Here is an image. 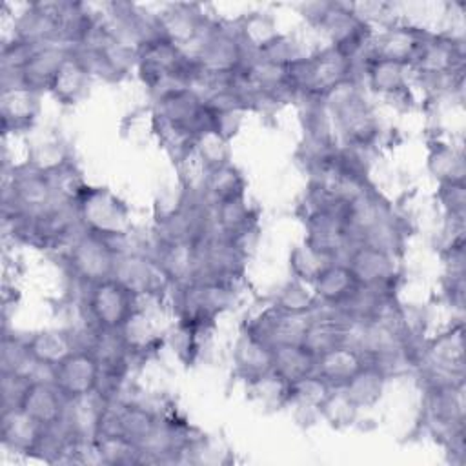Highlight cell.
I'll list each match as a JSON object with an SVG mask.
<instances>
[{
	"instance_id": "10",
	"label": "cell",
	"mask_w": 466,
	"mask_h": 466,
	"mask_svg": "<svg viewBox=\"0 0 466 466\" xmlns=\"http://www.w3.org/2000/svg\"><path fill=\"white\" fill-rule=\"evenodd\" d=\"M362 288L395 293L400 279L399 255L373 244H353L342 257Z\"/></svg>"
},
{
	"instance_id": "13",
	"label": "cell",
	"mask_w": 466,
	"mask_h": 466,
	"mask_svg": "<svg viewBox=\"0 0 466 466\" xmlns=\"http://www.w3.org/2000/svg\"><path fill=\"white\" fill-rule=\"evenodd\" d=\"M430 33L426 27L406 22L386 24L382 29H375L366 55L411 67Z\"/></svg>"
},
{
	"instance_id": "36",
	"label": "cell",
	"mask_w": 466,
	"mask_h": 466,
	"mask_svg": "<svg viewBox=\"0 0 466 466\" xmlns=\"http://www.w3.org/2000/svg\"><path fill=\"white\" fill-rule=\"evenodd\" d=\"M437 198L451 228H464V209H466V189L464 182H446L439 184Z\"/></svg>"
},
{
	"instance_id": "2",
	"label": "cell",
	"mask_w": 466,
	"mask_h": 466,
	"mask_svg": "<svg viewBox=\"0 0 466 466\" xmlns=\"http://www.w3.org/2000/svg\"><path fill=\"white\" fill-rule=\"evenodd\" d=\"M324 106L331 116L340 146L359 151L370 149L380 135V122L371 104L362 95L357 78L333 91Z\"/></svg>"
},
{
	"instance_id": "35",
	"label": "cell",
	"mask_w": 466,
	"mask_h": 466,
	"mask_svg": "<svg viewBox=\"0 0 466 466\" xmlns=\"http://www.w3.org/2000/svg\"><path fill=\"white\" fill-rule=\"evenodd\" d=\"M317 411L328 424H331L335 428L353 424V420L357 419V413H359V410L353 406V402L346 397V393L340 388H333L328 393V397L322 400V404L319 406Z\"/></svg>"
},
{
	"instance_id": "18",
	"label": "cell",
	"mask_w": 466,
	"mask_h": 466,
	"mask_svg": "<svg viewBox=\"0 0 466 466\" xmlns=\"http://www.w3.org/2000/svg\"><path fill=\"white\" fill-rule=\"evenodd\" d=\"M18 408L42 426L56 428L64 420L67 399L55 386L51 377H36L27 382Z\"/></svg>"
},
{
	"instance_id": "6",
	"label": "cell",
	"mask_w": 466,
	"mask_h": 466,
	"mask_svg": "<svg viewBox=\"0 0 466 466\" xmlns=\"http://www.w3.org/2000/svg\"><path fill=\"white\" fill-rule=\"evenodd\" d=\"M462 322L442 329L417 350L415 368L424 390L442 384L464 382V335Z\"/></svg>"
},
{
	"instance_id": "22",
	"label": "cell",
	"mask_w": 466,
	"mask_h": 466,
	"mask_svg": "<svg viewBox=\"0 0 466 466\" xmlns=\"http://www.w3.org/2000/svg\"><path fill=\"white\" fill-rule=\"evenodd\" d=\"M40 96L25 87H2L0 115L5 135L24 133L35 126L40 113Z\"/></svg>"
},
{
	"instance_id": "26",
	"label": "cell",
	"mask_w": 466,
	"mask_h": 466,
	"mask_svg": "<svg viewBox=\"0 0 466 466\" xmlns=\"http://www.w3.org/2000/svg\"><path fill=\"white\" fill-rule=\"evenodd\" d=\"M364 353L353 346L344 344L315 357V375L329 388H342L364 364Z\"/></svg>"
},
{
	"instance_id": "11",
	"label": "cell",
	"mask_w": 466,
	"mask_h": 466,
	"mask_svg": "<svg viewBox=\"0 0 466 466\" xmlns=\"http://www.w3.org/2000/svg\"><path fill=\"white\" fill-rule=\"evenodd\" d=\"M315 313H289L271 302L244 322V329L266 342L269 348L302 344L304 333Z\"/></svg>"
},
{
	"instance_id": "4",
	"label": "cell",
	"mask_w": 466,
	"mask_h": 466,
	"mask_svg": "<svg viewBox=\"0 0 466 466\" xmlns=\"http://www.w3.org/2000/svg\"><path fill=\"white\" fill-rule=\"evenodd\" d=\"M235 302V284L198 279L171 288V304L177 322L206 331Z\"/></svg>"
},
{
	"instance_id": "21",
	"label": "cell",
	"mask_w": 466,
	"mask_h": 466,
	"mask_svg": "<svg viewBox=\"0 0 466 466\" xmlns=\"http://www.w3.org/2000/svg\"><path fill=\"white\" fill-rule=\"evenodd\" d=\"M351 333L353 326L348 320L329 309L320 308L304 333L302 346L313 357H319L333 348L351 344Z\"/></svg>"
},
{
	"instance_id": "14",
	"label": "cell",
	"mask_w": 466,
	"mask_h": 466,
	"mask_svg": "<svg viewBox=\"0 0 466 466\" xmlns=\"http://www.w3.org/2000/svg\"><path fill=\"white\" fill-rule=\"evenodd\" d=\"M51 380L67 400L82 399L98 390L100 366L86 346H78L67 359L51 370Z\"/></svg>"
},
{
	"instance_id": "28",
	"label": "cell",
	"mask_w": 466,
	"mask_h": 466,
	"mask_svg": "<svg viewBox=\"0 0 466 466\" xmlns=\"http://www.w3.org/2000/svg\"><path fill=\"white\" fill-rule=\"evenodd\" d=\"M246 187H248V182L242 171L231 162H226L204 171L200 178V186L197 189L200 191V195L208 204L215 206L231 198L246 197Z\"/></svg>"
},
{
	"instance_id": "19",
	"label": "cell",
	"mask_w": 466,
	"mask_h": 466,
	"mask_svg": "<svg viewBox=\"0 0 466 466\" xmlns=\"http://www.w3.org/2000/svg\"><path fill=\"white\" fill-rule=\"evenodd\" d=\"M49 428L36 422L18 406L2 408V444L16 453L40 455Z\"/></svg>"
},
{
	"instance_id": "23",
	"label": "cell",
	"mask_w": 466,
	"mask_h": 466,
	"mask_svg": "<svg viewBox=\"0 0 466 466\" xmlns=\"http://www.w3.org/2000/svg\"><path fill=\"white\" fill-rule=\"evenodd\" d=\"M211 213L215 231L235 242H240L242 246H246L248 237L257 229L258 215L246 197L215 204Z\"/></svg>"
},
{
	"instance_id": "32",
	"label": "cell",
	"mask_w": 466,
	"mask_h": 466,
	"mask_svg": "<svg viewBox=\"0 0 466 466\" xmlns=\"http://www.w3.org/2000/svg\"><path fill=\"white\" fill-rule=\"evenodd\" d=\"M428 169L437 178L439 184L446 182H464L466 167H464V155L461 149L437 142L430 147L428 153Z\"/></svg>"
},
{
	"instance_id": "20",
	"label": "cell",
	"mask_w": 466,
	"mask_h": 466,
	"mask_svg": "<svg viewBox=\"0 0 466 466\" xmlns=\"http://www.w3.org/2000/svg\"><path fill=\"white\" fill-rule=\"evenodd\" d=\"M24 342L31 359L49 375L55 366H58L78 346H82L78 335L62 328H47L35 331L29 337H25Z\"/></svg>"
},
{
	"instance_id": "17",
	"label": "cell",
	"mask_w": 466,
	"mask_h": 466,
	"mask_svg": "<svg viewBox=\"0 0 466 466\" xmlns=\"http://www.w3.org/2000/svg\"><path fill=\"white\" fill-rule=\"evenodd\" d=\"M231 364L235 375L253 388L273 377V348L242 328L233 342Z\"/></svg>"
},
{
	"instance_id": "30",
	"label": "cell",
	"mask_w": 466,
	"mask_h": 466,
	"mask_svg": "<svg viewBox=\"0 0 466 466\" xmlns=\"http://www.w3.org/2000/svg\"><path fill=\"white\" fill-rule=\"evenodd\" d=\"M315 371V357L302 344L273 348V379L284 388L295 384Z\"/></svg>"
},
{
	"instance_id": "8",
	"label": "cell",
	"mask_w": 466,
	"mask_h": 466,
	"mask_svg": "<svg viewBox=\"0 0 466 466\" xmlns=\"http://www.w3.org/2000/svg\"><path fill=\"white\" fill-rule=\"evenodd\" d=\"M120 246L122 244L118 242H111L82 229L64 249L66 264L73 279L87 288L115 277L118 255L124 249Z\"/></svg>"
},
{
	"instance_id": "34",
	"label": "cell",
	"mask_w": 466,
	"mask_h": 466,
	"mask_svg": "<svg viewBox=\"0 0 466 466\" xmlns=\"http://www.w3.org/2000/svg\"><path fill=\"white\" fill-rule=\"evenodd\" d=\"M271 304L289 313H315L320 309V304L317 302L311 286L295 279L286 282L275 293Z\"/></svg>"
},
{
	"instance_id": "16",
	"label": "cell",
	"mask_w": 466,
	"mask_h": 466,
	"mask_svg": "<svg viewBox=\"0 0 466 466\" xmlns=\"http://www.w3.org/2000/svg\"><path fill=\"white\" fill-rule=\"evenodd\" d=\"M69 49L71 47L64 44H47L33 47L29 56L22 64L20 71L15 75V78L4 84L2 87H25L38 95L49 93L53 78L60 64L67 56Z\"/></svg>"
},
{
	"instance_id": "33",
	"label": "cell",
	"mask_w": 466,
	"mask_h": 466,
	"mask_svg": "<svg viewBox=\"0 0 466 466\" xmlns=\"http://www.w3.org/2000/svg\"><path fill=\"white\" fill-rule=\"evenodd\" d=\"M235 22H237L240 40H242L244 47L248 49V53L260 49L262 46H266L271 38H275L279 35L277 24L268 13L255 11V13L237 18Z\"/></svg>"
},
{
	"instance_id": "24",
	"label": "cell",
	"mask_w": 466,
	"mask_h": 466,
	"mask_svg": "<svg viewBox=\"0 0 466 466\" xmlns=\"http://www.w3.org/2000/svg\"><path fill=\"white\" fill-rule=\"evenodd\" d=\"M91 80L93 75L76 55V51L71 47L53 78L49 95L62 106H75L87 96Z\"/></svg>"
},
{
	"instance_id": "27",
	"label": "cell",
	"mask_w": 466,
	"mask_h": 466,
	"mask_svg": "<svg viewBox=\"0 0 466 466\" xmlns=\"http://www.w3.org/2000/svg\"><path fill=\"white\" fill-rule=\"evenodd\" d=\"M362 73L370 91L380 96H400L408 91L410 67L366 55L360 58Z\"/></svg>"
},
{
	"instance_id": "29",
	"label": "cell",
	"mask_w": 466,
	"mask_h": 466,
	"mask_svg": "<svg viewBox=\"0 0 466 466\" xmlns=\"http://www.w3.org/2000/svg\"><path fill=\"white\" fill-rule=\"evenodd\" d=\"M388 379L390 375L379 364H373L368 360L340 390L360 411V410L373 408L380 400L386 390Z\"/></svg>"
},
{
	"instance_id": "9",
	"label": "cell",
	"mask_w": 466,
	"mask_h": 466,
	"mask_svg": "<svg viewBox=\"0 0 466 466\" xmlns=\"http://www.w3.org/2000/svg\"><path fill=\"white\" fill-rule=\"evenodd\" d=\"M84 308L91 328L120 331L140 309V297L113 277L86 288Z\"/></svg>"
},
{
	"instance_id": "3",
	"label": "cell",
	"mask_w": 466,
	"mask_h": 466,
	"mask_svg": "<svg viewBox=\"0 0 466 466\" xmlns=\"http://www.w3.org/2000/svg\"><path fill=\"white\" fill-rule=\"evenodd\" d=\"M306 20L328 36V44L360 62L366 56L375 35L370 24L353 4L344 2H315L304 7Z\"/></svg>"
},
{
	"instance_id": "7",
	"label": "cell",
	"mask_w": 466,
	"mask_h": 466,
	"mask_svg": "<svg viewBox=\"0 0 466 466\" xmlns=\"http://www.w3.org/2000/svg\"><path fill=\"white\" fill-rule=\"evenodd\" d=\"M464 46L462 38L446 33H430L410 71L428 87L444 89L462 82Z\"/></svg>"
},
{
	"instance_id": "1",
	"label": "cell",
	"mask_w": 466,
	"mask_h": 466,
	"mask_svg": "<svg viewBox=\"0 0 466 466\" xmlns=\"http://www.w3.org/2000/svg\"><path fill=\"white\" fill-rule=\"evenodd\" d=\"M357 66L359 62L329 44L309 55L299 56L289 66L295 98H302L304 102H324L340 86L357 78Z\"/></svg>"
},
{
	"instance_id": "31",
	"label": "cell",
	"mask_w": 466,
	"mask_h": 466,
	"mask_svg": "<svg viewBox=\"0 0 466 466\" xmlns=\"http://www.w3.org/2000/svg\"><path fill=\"white\" fill-rule=\"evenodd\" d=\"M337 258L311 248L309 244H306L304 240L297 246H293V249L289 251V258H288V266H289V273L291 279L300 280L304 284H313L317 280V277L329 266L333 264Z\"/></svg>"
},
{
	"instance_id": "15",
	"label": "cell",
	"mask_w": 466,
	"mask_h": 466,
	"mask_svg": "<svg viewBox=\"0 0 466 466\" xmlns=\"http://www.w3.org/2000/svg\"><path fill=\"white\" fill-rule=\"evenodd\" d=\"M115 279L126 284L137 297H155L171 289L169 280L151 255L122 249L116 262Z\"/></svg>"
},
{
	"instance_id": "25",
	"label": "cell",
	"mask_w": 466,
	"mask_h": 466,
	"mask_svg": "<svg viewBox=\"0 0 466 466\" xmlns=\"http://www.w3.org/2000/svg\"><path fill=\"white\" fill-rule=\"evenodd\" d=\"M359 288L360 284L357 282L344 260H335L333 264H329L311 284L313 295L324 309L340 308L355 295Z\"/></svg>"
},
{
	"instance_id": "5",
	"label": "cell",
	"mask_w": 466,
	"mask_h": 466,
	"mask_svg": "<svg viewBox=\"0 0 466 466\" xmlns=\"http://www.w3.org/2000/svg\"><path fill=\"white\" fill-rule=\"evenodd\" d=\"M84 231L122 244L131 233L127 204L107 187L86 184L73 202Z\"/></svg>"
},
{
	"instance_id": "12",
	"label": "cell",
	"mask_w": 466,
	"mask_h": 466,
	"mask_svg": "<svg viewBox=\"0 0 466 466\" xmlns=\"http://www.w3.org/2000/svg\"><path fill=\"white\" fill-rule=\"evenodd\" d=\"M213 18L202 11L197 4H169L155 13L157 33L182 47L186 53H193Z\"/></svg>"
}]
</instances>
